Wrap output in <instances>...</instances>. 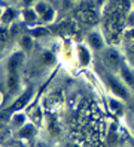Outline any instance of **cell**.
Listing matches in <instances>:
<instances>
[{"mask_svg":"<svg viewBox=\"0 0 134 147\" xmlns=\"http://www.w3.org/2000/svg\"><path fill=\"white\" fill-rule=\"evenodd\" d=\"M23 18H24V21L27 23V26H33V24H36V23H37L39 14H37L34 9L27 8V9L23 11Z\"/></svg>","mask_w":134,"mask_h":147,"instance_id":"obj_6","label":"cell"},{"mask_svg":"<svg viewBox=\"0 0 134 147\" xmlns=\"http://www.w3.org/2000/svg\"><path fill=\"white\" fill-rule=\"evenodd\" d=\"M46 9H48V6H46L43 2H39V3L34 6V11L39 14V17H42V15L45 14V12H46Z\"/></svg>","mask_w":134,"mask_h":147,"instance_id":"obj_17","label":"cell"},{"mask_svg":"<svg viewBox=\"0 0 134 147\" xmlns=\"http://www.w3.org/2000/svg\"><path fill=\"white\" fill-rule=\"evenodd\" d=\"M88 44L92 50H101L104 47V41H103V36L100 35L98 32H91L88 35Z\"/></svg>","mask_w":134,"mask_h":147,"instance_id":"obj_4","label":"cell"},{"mask_svg":"<svg viewBox=\"0 0 134 147\" xmlns=\"http://www.w3.org/2000/svg\"><path fill=\"white\" fill-rule=\"evenodd\" d=\"M107 81H109L110 90L115 93L118 98H122L124 101H128V99H130V93H128V90L125 89V86H122L119 81H116L115 78H109Z\"/></svg>","mask_w":134,"mask_h":147,"instance_id":"obj_1","label":"cell"},{"mask_svg":"<svg viewBox=\"0 0 134 147\" xmlns=\"http://www.w3.org/2000/svg\"><path fill=\"white\" fill-rule=\"evenodd\" d=\"M19 45L24 51H31L33 50V36L31 35H24L19 39Z\"/></svg>","mask_w":134,"mask_h":147,"instance_id":"obj_10","label":"cell"},{"mask_svg":"<svg viewBox=\"0 0 134 147\" xmlns=\"http://www.w3.org/2000/svg\"><path fill=\"white\" fill-rule=\"evenodd\" d=\"M31 119H33V122H34L36 125L42 123L43 116H42V111H40V108H34V116H31Z\"/></svg>","mask_w":134,"mask_h":147,"instance_id":"obj_16","label":"cell"},{"mask_svg":"<svg viewBox=\"0 0 134 147\" xmlns=\"http://www.w3.org/2000/svg\"><path fill=\"white\" fill-rule=\"evenodd\" d=\"M24 60V54L23 53H15V54H12L8 60V65H6V69L8 72H18V68L21 66Z\"/></svg>","mask_w":134,"mask_h":147,"instance_id":"obj_3","label":"cell"},{"mask_svg":"<svg viewBox=\"0 0 134 147\" xmlns=\"http://www.w3.org/2000/svg\"><path fill=\"white\" fill-rule=\"evenodd\" d=\"M78 57H79V63L82 66H86L91 62V53L85 45H78Z\"/></svg>","mask_w":134,"mask_h":147,"instance_id":"obj_5","label":"cell"},{"mask_svg":"<svg viewBox=\"0 0 134 147\" xmlns=\"http://www.w3.org/2000/svg\"><path fill=\"white\" fill-rule=\"evenodd\" d=\"M34 134H36V126L33 123H25L23 128H19V131H18V135L21 138H27V140L33 138Z\"/></svg>","mask_w":134,"mask_h":147,"instance_id":"obj_7","label":"cell"},{"mask_svg":"<svg viewBox=\"0 0 134 147\" xmlns=\"http://www.w3.org/2000/svg\"><path fill=\"white\" fill-rule=\"evenodd\" d=\"M131 6V0H121V8L124 11H128Z\"/></svg>","mask_w":134,"mask_h":147,"instance_id":"obj_23","label":"cell"},{"mask_svg":"<svg viewBox=\"0 0 134 147\" xmlns=\"http://www.w3.org/2000/svg\"><path fill=\"white\" fill-rule=\"evenodd\" d=\"M131 36H133V39H134V29L131 30Z\"/></svg>","mask_w":134,"mask_h":147,"instance_id":"obj_27","label":"cell"},{"mask_svg":"<svg viewBox=\"0 0 134 147\" xmlns=\"http://www.w3.org/2000/svg\"><path fill=\"white\" fill-rule=\"evenodd\" d=\"M19 30H21V26H19V24H13L12 26V27H11V36H13V35H18V33H19Z\"/></svg>","mask_w":134,"mask_h":147,"instance_id":"obj_22","label":"cell"},{"mask_svg":"<svg viewBox=\"0 0 134 147\" xmlns=\"http://www.w3.org/2000/svg\"><path fill=\"white\" fill-rule=\"evenodd\" d=\"M133 3H134V0H133Z\"/></svg>","mask_w":134,"mask_h":147,"instance_id":"obj_29","label":"cell"},{"mask_svg":"<svg viewBox=\"0 0 134 147\" xmlns=\"http://www.w3.org/2000/svg\"><path fill=\"white\" fill-rule=\"evenodd\" d=\"M30 95H31V89H30L29 92H25V93H24V95H23L21 98H19V99H18V101H17L15 104H13V105L11 107V108H9V110H13V108H19V107H24V104H25V101H29V98H30Z\"/></svg>","mask_w":134,"mask_h":147,"instance_id":"obj_13","label":"cell"},{"mask_svg":"<svg viewBox=\"0 0 134 147\" xmlns=\"http://www.w3.org/2000/svg\"><path fill=\"white\" fill-rule=\"evenodd\" d=\"M12 147H23L21 144H15V146H12Z\"/></svg>","mask_w":134,"mask_h":147,"instance_id":"obj_26","label":"cell"},{"mask_svg":"<svg viewBox=\"0 0 134 147\" xmlns=\"http://www.w3.org/2000/svg\"><path fill=\"white\" fill-rule=\"evenodd\" d=\"M73 147H79V146H73Z\"/></svg>","mask_w":134,"mask_h":147,"instance_id":"obj_28","label":"cell"},{"mask_svg":"<svg viewBox=\"0 0 134 147\" xmlns=\"http://www.w3.org/2000/svg\"><path fill=\"white\" fill-rule=\"evenodd\" d=\"M82 20L86 23H96L97 21V15L94 11H85L82 12Z\"/></svg>","mask_w":134,"mask_h":147,"instance_id":"obj_14","label":"cell"},{"mask_svg":"<svg viewBox=\"0 0 134 147\" xmlns=\"http://www.w3.org/2000/svg\"><path fill=\"white\" fill-rule=\"evenodd\" d=\"M42 60H43V63L45 65H52L54 62H55V57H54V54H51V53H45L43 54V57H42Z\"/></svg>","mask_w":134,"mask_h":147,"instance_id":"obj_19","label":"cell"},{"mask_svg":"<svg viewBox=\"0 0 134 147\" xmlns=\"http://www.w3.org/2000/svg\"><path fill=\"white\" fill-rule=\"evenodd\" d=\"M103 62L109 66V68H119L122 62H121V56L115 50H106L103 54Z\"/></svg>","mask_w":134,"mask_h":147,"instance_id":"obj_2","label":"cell"},{"mask_svg":"<svg viewBox=\"0 0 134 147\" xmlns=\"http://www.w3.org/2000/svg\"><path fill=\"white\" fill-rule=\"evenodd\" d=\"M48 33L49 32L43 27H36V29L31 30V36H45V35H48Z\"/></svg>","mask_w":134,"mask_h":147,"instance_id":"obj_18","label":"cell"},{"mask_svg":"<svg viewBox=\"0 0 134 147\" xmlns=\"http://www.w3.org/2000/svg\"><path fill=\"white\" fill-rule=\"evenodd\" d=\"M33 2H34V0H24V5H27V6H29V5H31Z\"/></svg>","mask_w":134,"mask_h":147,"instance_id":"obj_25","label":"cell"},{"mask_svg":"<svg viewBox=\"0 0 134 147\" xmlns=\"http://www.w3.org/2000/svg\"><path fill=\"white\" fill-rule=\"evenodd\" d=\"M119 69H121V75H122V80L125 81V84L134 87V74L131 72V69L127 65H124V63L119 66Z\"/></svg>","mask_w":134,"mask_h":147,"instance_id":"obj_8","label":"cell"},{"mask_svg":"<svg viewBox=\"0 0 134 147\" xmlns=\"http://www.w3.org/2000/svg\"><path fill=\"white\" fill-rule=\"evenodd\" d=\"M40 18H42L43 23H51V21H54V18H55V11H54L52 8H48L46 12Z\"/></svg>","mask_w":134,"mask_h":147,"instance_id":"obj_15","label":"cell"},{"mask_svg":"<svg viewBox=\"0 0 134 147\" xmlns=\"http://www.w3.org/2000/svg\"><path fill=\"white\" fill-rule=\"evenodd\" d=\"M27 122V117L24 113H15V114L12 116V125L17 126V128H23Z\"/></svg>","mask_w":134,"mask_h":147,"instance_id":"obj_11","label":"cell"},{"mask_svg":"<svg viewBox=\"0 0 134 147\" xmlns=\"http://www.w3.org/2000/svg\"><path fill=\"white\" fill-rule=\"evenodd\" d=\"M110 108L115 111V113H122V111H121V110H122V105L118 104L115 99H110Z\"/></svg>","mask_w":134,"mask_h":147,"instance_id":"obj_20","label":"cell"},{"mask_svg":"<svg viewBox=\"0 0 134 147\" xmlns=\"http://www.w3.org/2000/svg\"><path fill=\"white\" fill-rule=\"evenodd\" d=\"M6 86H8L9 92H15L19 86V77L18 72H8V77H6Z\"/></svg>","mask_w":134,"mask_h":147,"instance_id":"obj_9","label":"cell"},{"mask_svg":"<svg viewBox=\"0 0 134 147\" xmlns=\"http://www.w3.org/2000/svg\"><path fill=\"white\" fill-rule=\"evenodd\" d=\"M9 35H11V32H8V29H6V27H2V44L8 42Z\"/></svg>","mask_w":134,"mask_h":147,"instance_id":"obj_21","label":"cell"},{"mask_svg":"<svg viewBox=\"0 0 134 147\" xmlns=\"http://www.w3.org/2000/svg\"><path fill=\"white\" fill-rule=\"evenodd\" d=\"M13 18H15V11L8 8V9L3 12V15H2V23L3 24H9V23L13 21Z\"/></svg>","mask_w":134,"mask_h":147,"instance_id":"obj_12","label":"cell"},{"mask_svg":"<svg viewBox=\"0 0 134 147\" xmlns=\"http://www.w3.org/2000/svg\"><path fill=\"white\" fill-rule=\"evenodd\" d=\"M128 24L130 26H134V12H131L130 17H128Z\"/></svg>","mask_w":134,"mask_h":147,"instance_id":"obj_24","label":"cell"}]
</instances>
